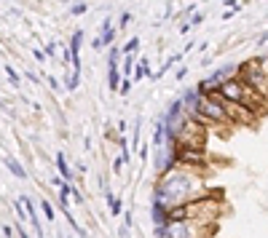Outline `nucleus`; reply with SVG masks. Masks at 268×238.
Listing matches in <instances>:
<instances>
[{"instance_id":"f257e3e1","label":"nucleus","mask_w":268,"mask_h":238,"mask_svg":"<svg viewBox=\"0 0 268 238\" xmlns=\"http://www.w3.org/2000/svg\"><path fill=\"white\" fill-rule=\"evenodd\" d=\"M236 78L247 89H252L258 97L268 99V73H265V67H263V59H247L244 64H239Z\"/></svg>"},{"instance_id":"f03ea898","label":"nucleus","mask_w":268,"mask_h":238,"mask_svg":"<svg viewBox=\"0 0 268 238\" xmlns=\"http://www.w3.org/2000/svg\"><path fill=\"white\" fill-rule=\"evenodd\" d=\"M164 230H167L164 238H215L217 235V225H204V222L182 220V222L164 225Z\"/></svg>"},{"instance_id":"7ed1b4c3","label":"nucleus","mask_w":268,"mask_h":238,"mask_svg":"<svg viewBox=\"0 0 268 238\" xmlns=\"http://www.w3.org/2000/svg\"><path fill=\"white\" fill-rule=\"evenodd\" d=\"M172 163L174 169H199V166L209 163L207 150H196V147H172Z\"/></svg>"},{"instance_id":"20e7f679","label":"nucleus","mask_w":268,"mask_h":238,"mask_svg":"<svg viewBox=\"0 0 268 238\" xmlns=\"http://www.w3.org/2000/svg\"><path fill=\"white\" fill-rule=\"evenodd\" d=\"M223 110L228 115L231 126H258V118L252 110H247L244 104H234V102H223Z\"/></svg>"},{"instance_id":"39448f33","label":"nucleus","mask_w":268,"mask_h":238,"mask_svg":"<svg viewBox=\"0 0 268 238\" xmlns=\"http://www.w3.org/2000/svg\"><path fill=\"white\" fill-rule=\"evenodd\" d=\"M217 94H220V97H223L225 102L241 104V102H244V83H241L239 78H225Z\"/></svg>"},{"instance_id":"423d86ee","label":"nucleus","mask_w":268,"mask_h":238,"mask_svg":"<svg viewBox=\"0 0 268 238\" xmlns=\"http://www.w3.org/2000/svg\"><path fill=\"white\" fill-rule=\"evenodd\" d=\"M19 204L25 206V211H27V220L32 222V228H35V233H38L40 238H43V228H40V220H38V209H35V204L27 198V196H22L19 198Z\"/></svg>"},{"instance_id":"0eeeda50","label":"nucleus","mask_w":268,"mask_h":238,"mask_svg":"<svg viewBox=\"0 0 268 238\" xmlns=\"http://www.w3.org/2000/svg\"><path fill=\"white\" fill-rule=\"evenodd\" d=\"M80 46H84V30H75L73 40H70V56H73V59L80 56Z\"/></svg>"},{"instance_id":"6e6552de","label":"nucleus","mask_w":268,"mask_h":238,"mask_svg":"<svg viewBox=\"0 0 268 238\" xmlns=\"http://www.w3.org/2000/svg\"><path fill=\"white\" fill-rule=\"evenodd\" d=\"M121 70H118V64H110V70H108V86L113 89V91H118L121 89Z\"/></svg>"},{"instance_id":"1a4fd4ad","label":"nucleus","mask_w":268,"mask_h":238,"mask_svg":"<svg viewBox=\"0 0 268 238\" xmlns=\"http://www.w3.org/2000/svg\"><path fill=\"white\" fill-rule=\"evenodd\" d=\"M56 169H59V177L70 185V180H73V171H70V166H67V161H65V156L62 153H56Z\"/></svg>"},{"instance_id":"9d476101","label":"nucleus","mask_w":268,"mask_h":238,"mask_svg":"<svg viewBox=\"0 0 268 238\" xmlns=\"http://www.w3.org/2000/svg\"><path fill=\"white\" fill-rule=\"evenodd\" d=\"M105 198H108V204H110V214H113V217H118V214L123 211V204H121V198H115L113 193H108V190H105Z\"/></svg>"},{"instance_id":"9b49d317","label":"nucleus","mask_w":268,"mask_h":238,"mask_svg":"<svg viewBox=\"0 0 268 238\" xmlns=\"http://www.w3.org/2000/svg\"><path fill=\"white\" fill-rule=\"evenodd\" d=\"M6 166L11 169V174H14V177H19V180H25V177H27L25 166H22L19 161H14V158H6Z\"/></svg>"},{"instance_id":"f8f14e48","label":"nucleus","mask_w":268,"mask_h":238,"mask_svg":"<svg viewBox=\"0 0 268 238\" xmlns=\"http://www.w3.org/2000/svg\"><path fill=\"white\" fill-rule=\"evenodd\" d=\"M132 73H134V56H132V54H126L123 67H121V75H123V78H129Z\"/></svg>"},{"instance_id":"ddd939ff","label":"nucleus","mask_w":268,"mask_h":238,"mask_svg":"<svg viewBox=\"0 0 268 238\" xmlns=\"http://www.w3.org/2000/svg\"><path fill=\"white\" fill-rule=\"evenodd\" d=\"M40 209H43V214H46V220H49V222H54V217H56V211H54V206L49 204V201H40Z\"/></svg>"},{"instance_id":"4468645a","label":"nucleus","mask_w":268,"mask_h":238,"mask_svg":"<svg viewBox=\"0 0 268 238\" xmlns=\"http://www.w3.org/2000/svg\"><path fill=\"white\" fill-rule=\"evenodd\" d=\"M113 40H115V30L110 27V30H105V32H102L99 43H102V46H113Z\"/></svg>"},{"instance_id":"2eb2a0df","label":"nucleus","mask_w":268,"mask_h":238,"mask_svg":"<svg viewBox=\"0 0 268 238\" xmlns=\"http://www.w3.org/2000/svg\"><path fill=\"white\" fill-rule=\"evenodd\" d=\"M78 86H80V73H73V75L67 78V86H65V89H67V91H75Z\"/></svg>"},{"instance_id":"dca6fc26","label":"nucleus","mask_w":268,"mask_h":238,"mask_svg":"<svg viewBox=\"0 0 268 238\" xmlns=\"http://www.w3.org/2000/svg\"><path fill=\"white\" fill-rule=\"evenodd\" d=\"M137 49H139V38H132L129 43L123 46V54H132V56H134V54H137Z\"/></svg>"},{"instance_id":"f3484780","label":"nucleus","mask_w":268,"mask_h":238,"mask_svg":"<svg viewBox=\"0 0 268 238\" xmlns=\"http://www.w3.org/2000/svg\"><path fill=\"white\" fill-rule=\"evenodd\" d=\"M86 11H89L86 3H75L73 8H70V14H73V16H80V14H86Z\"/></svg>"},{"instance_id":"a211bd4d","label":"nucleus","mask_w":268,"mask_h":238,"mask_svg":"<svg viewBox=\"0 0 268 238\" xmlns=\"http://www.w3.org/2000/svg\"><path fill=\"white\" fill-rule=\"evenodd\" d=\"M6 73H8V78H11V83H14V86H19V73H16V70L14 67H11V64H6Z\"/></svg>"},{"instance_id":"6ab92c4d","label":"nucleus","mask_w":268,"mask_h":238,"mask_svg":"<svg viewBox=\"0 0 268 238\" xmlns=\"http://www.w3.org/2000/svg\"><path fill=\"white\" fill-rule=\"evenodd\" d=\"M132 19H134V16L129 14V11H123V14H121V21H118V25H121V27H129V25H132Z\"/></svg>"},{"instance_id":"aec40b11","label":"nucleus","mask_w":268,"mask_h":238,"mask_svg":"<svg viewBox=\"0 0 268 238\" xmlns=\"http://www.w3.org/2000/svg\"><path fill=\"white\" fill-rule=\"evenodd\" d=\"M118 91H121L123 97H126V94L132 91V80H129V78H123V80H121V89H118Z\"/></svg>"},{"instance_id":"412c9836","label":"nucleus","mask_w":268,"mask_h":238,"mask_svg":"<svg viewBox=\"0 0 268 238\" xmlns=\"http://www.w3.org/2000/svg\"><path fill=\"white\" fill-rule=\"evenodd\" d=\"M46 80H49V86H51L54 91H62V83L56 80V78H51V75H49V78H46Z\"/></svg>"},{"instance_id":"4be33fe9","label":"nucleus","mask_w":268,"mask_h":238,"mask_svg":"<svg viewBox=\"0 0 268 238\" xmlns=\"http://www.w3.org/2000/svg\"><path fill=\"white\" fill-rule=\"evenodd\" d=\"M113 171H115V174L123 171V158H115V161H113Z\"/></svg>"},{"instance_id":"5701e85b","label":"nucleus","mask_w":268,"mask_h":238,"mask_svg":"<svg viewBox=\"0 0 268 238\" xmlns=\"http://www.w3.org/2000/svg\"><path fill=\"white\" fill-rule=\"evenodd\" d=\"M132 75H134V80H142V78H145V67H139V64H137Z\"/></svg>"},{"instance_id":"b1692460","label":"nucleus","mask_w":268,"mask_h":238,"mask_svg":"<svg viewBox=\"0 0 268 238\" xmlns=\"http://www.w3.org/2000/svg\"><path fill=\"white\" fill-rule=\"evenodd\" d=\"M201 21H204L201 14H193V16H191V25H193V27H196V25H201Z\"/></svg>"},{"instance_id":"393cba45","label":"nucleus","mask_w":268,"mask_h":238,"mask_svg":"<svg viewBox=\"0 0 268 238\" xmlns=\"http://www.w3.org/2000/svg\"><path fill=\"white\" fill-rule=\"evenodd\" d=\"M32 56H35V59H38V62H46V54H43L40 49H35V51H32Z\"/></svg>"},{"instance_id":"a878e982","label":"nucleus","mask_w":268,"mask_h":238,"mask_svg":"<svg viewBox=\"0 0 268 238\" xmlns=\"http://www.w3.org/2000/svg\"><path fill=\"white\" fill-rule=\"evenodd\" d=\"M185 75H188V70H185V67H180V70H177V75H174V80H182Z\"/></svg>"},{"instance_id":"bb28decb","label":"nucleus","mask_w":268,"mask_h":238,"mask_svg":"<svg viewBox=\"0 0 268 238\" xmlns=\"http://www.w3.org/2000/svg\"><path fill=\"white\" fill-rule=\"evenodd\" d=\"M139 158H142V161H148V145H142V147H139Z\"/></svg>"},{"instance_id":"cd10ccee","label":"nucleus","mask_w":268,"mask_h":238,"mask_svg":"<svg viewBox=\"0 0 268 238\" xmlns=\"http://www.w3.org/2000/svg\"><path fill=\"white\" fill-rule=\"evenodd\" d=\"M51 182H54L56 187H62V185H65V180H62V177H51Z\"/></svg>"}]
</instances>
